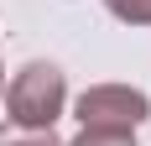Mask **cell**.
Returning a JSON list of instances; mask_svg holds the SVG:
<instances>
[{
    "label": "cell",
    "mask_w": 151,
    "mask_h": 146,
    "mask_svg": "<svg viewBox=\"0 0 151 146\" xmlns=\"http://www.w3.org/2000/svg\"><path fill=\"white\" fill-rule=\"evenodd\" d=\"M68 104V78H63L58 63H26V68L11 78L5 89V125H21V131H52V120L63 115Z\"/></svg>",
    "instance_id": "6da1fadb"
},
{
    "label": "cell",
    "mask_w": 151,
    "mask_h": 146,
    "mask_svg": "<svg viewBox=\"0 0 151 146\" xmlns=\"http://www.w3.org/2000/svg\"><path fill=\"white\" fill-rule=\"evenodd\" d=\"M0 89H5V84H0Z\"/></svg>",
    "instance_id": "8992f818"
},
{
    "label": "cell",
    "mask_w": 151,
    "mask_h": 146,
    "mask_svg": "<svg viewBox=\"0 0 151 146\" xmlns=\"http://www.w3.org/2000/svg\"><path fill=\"white\" fill-rule=\"evenodd\" d=\"M104 11L125 26H151V0H104Z\"/></svg>",
    "instance_id": "3957f363"
},
{
    "label": "cell",
    "mask_w": 151,
    "mask_h": 146,
    "mask_svg": "<svg viewBox=\"0 0 151 146\" xmlns=\"http://www.w3.org/2000/svg\"><path fill=\"white\" fill-rule=\"evenodd\" d=\"M68 146H136V136L130 131H83L78 141H68Z\"/></svg>",
    "instance_id": "5b68a950"
},
{
    "label": "cell",
    "mask_w": 151,
    "mask_h": 146,
    "mask_svg": "<svg viewBox=\"0 0 151 146\" xmlns=\"http://www.w3.org/2000/svg\"><path fill=\"white\" fill-rule=\"evenodd\" d=\"M73 110H78V125H83V131H130V136H136V125L151 115L146 94L130 89V84H94V89L78 94Z\"/></svg>",
    "instance_id": "7a4b0ae2"
},
{
    "label": "cell",
    "mask_w": 151,
    "mask_h": 146,
    "mask_svg": "<svg viewBox=\"0 0 151 146\" xmlns=\"http://www.w3.org/2000/svg\"><path fill=\"white\" fill-rule=\"evenodd\" d=\"M0 146H63L52 131H21V125H0Z\"/></svg>",
    "instance_id": "277c9868"
}]
</instances>
